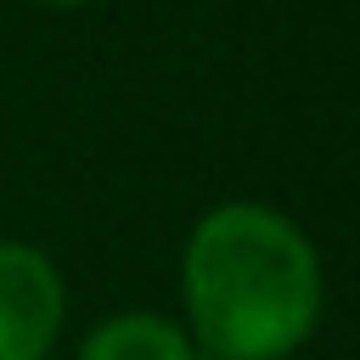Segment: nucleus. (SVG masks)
<instances>
[{
    "label": "nucleus",
    "instance_id": "f257e3e1",
    "mask_svg": "<svg viewBox=\"0 0 360 360\" xmlns=\"http://www.w3.org/2000/svg\"><path fill=\"white\" fill-rule=\"evenodd\" d=\"M186 332L214 360H292L321 326L326 276L298 219L270 202L208 208L180 248Z\"/></svg>",
    "mask_w": 360,
    "mask_h": 360
},
{
    "label": "nucleus",
    "instance_id": "f03ea898",
    "mask_svg": "<svg viewBox=\"0 0 360 360\" xmlns=\"http://www.w3.org/2000/svg\"><path fill=\"white\" fill-rule=\"evenodd\" d=\"M68 321L62 270L34 242H0V360H45Z\"/></svg>",
    "mask_w": 360,
    "mask_h": 360
},
{
    "label": "nucleus",
    "instance_id": "7ed1b4c3",
    "mask_svg": "<svg viewBox=\"0 0 360 360\" xmlns=\"http://www.w3.org/2000/svg\"><path fill=\"white\" fill-rule=\"evenodd\" d=\"M79 360H197V343L180 321L158 309H124L90 326V338L79 343Z\"/></svg>",
    "mask_w": 360,
    "mask_h": 360
},
{
    "label": "nucleus",
    "instance_id": "20e7f679",
    "mask_svg": "<svg viewBox=\"0 0 360 360\" xmlns=\"http://www.w3.org/2000/svg\"><path fill=\"white\" fill-rule=\"evenodd\" d=\"M39 6H62L68 11V6H90V0H39Z\"/></svg>",
    "mask_w": 360,
    "mask_h": 360
}]
</instances>
